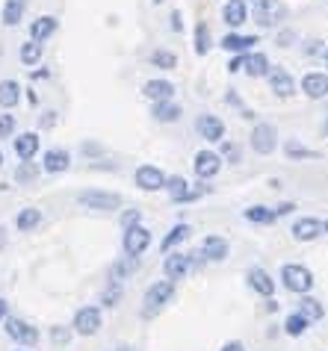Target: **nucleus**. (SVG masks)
Wrapping results in <instances>:
<instances>
[{"instance_id":"19","label":"nucleus","mask_w":328,"mask_h":351,"mask_svg":"<svg viewBox=\"0 0 328 351\" xmlns=\"http://www.w3.org/2000/svg\"><path fill=\"white\" fill-rule=\"evenodd\" d=\"M290 233H293L296 242H314V239L323 237V221L314 219V216H305V219H298V221L293 224Z\"/></svg>"},{"instance_id":"53","label":"nucleus","mask_w":328,"mask_h":351,"mask_svg":"<svg viewBox=\"0 0 328 351\" xmlns=\"http://www.w3.org/2000/svg\"><path fill=\"white\" fill-rule=\"evenodd\" d=\"M3 245H6V228L0 224V248H3Z\"/></svg>"},{"instance_id":"34","label":"nucleus","mask_w":328,"mask_h":351,"mask_svg":"<svg viewBox=\"0 0 328 351\" xmlns=\"http://www.w3.org/2000/svg\"><path fill=\"white\" fill-rule=\"evenodd\" d=\"M166 189H169V198L175 204H183L187 201V192H189V183L180 178V174H172V178H166Z\"/></svg>"},{"instance_id":"49","label":"nucleus","mask_w":328,"mask_h":351,"mask_svg":"<svg viewBox=\"0 0 328 351\" xmlns=\"http://www.w3.org/2000/svg\"><path fill=\"white\" fill-rule=\"evenodd\" d=\"M9 316V301L6 298H0V322H3Z\"/></svg>"},{"instance_id":"30","label":"nucleus","mask_w":328,"mask_h":351,"mask_svg":"<svg viewBox=\"0 0 328 351\" xmlns=\"http://www.w3.org/2000/svg\"><path fill=\"white\" fill-rule=\"evenodd\" d=\"M137 266H139V260H130V257L113 263V269H110V284H121V287H124V280H128L133 271H137Z\"/></svg>"},{"instance_id":"28","label":"nucleus","mask_w":328,"mask_h":351,"mask_svg":"<svg viewBox=\"0 0 328 351\" xmlns=\"http://www.w3.org/2000/svg\"><path fill=\"white\" fill-rule=\"evenodd\" d=\"M38 224H42V210H38V207H24V210H18V216H15V228L21 230V233L36 230Z\"/></svg>"},{"instance_id":"16","label":"nucleus","mask_w":328,"mask_h":351,"mask_svg":"<svg viewBox=\"0 0 328 351\" xmlns=\"http://www.w3.org/2000/svg\"><path fill=\"white\" fill-rule=\"evenodd\" d=\"M266 77H269V86H272V92L278 97H293L296 95V80L287 68H269Z\"/></svg>"},{"instance_id":"15","label":"nucleus","mask_w":328,"mask_h":351,"mask_svg":"<svg viewBox=\"0 0 328 351\" xmlns=\"http://www.w3.org/2000/svg\"><path fill=\"white\" fill-rule=\"evenodd\" d=\"M71 169V154L65 148H51L42 154V171L47 174H62Z\"/></svg>"},{"instance_id":"50","label":"nucleus","mask_w":328,"mask_h":351,"mask_svg":"<svg viewBox=\"0 0 328 351\" xmlns=\"http://www.w3.org/2000/svg\"><path fill=\"white\" fill-rule=\"evenodd\" d=\"M30 77H33V80H45V77H51V71H47V68H42V71H33Z\"/></svg>"},{"instance_id":"33","label":"nucleus","mask_w":328,"mask_h":351,"mask_svg":"<svg viewBox=\"0 0 328 351\" xmlns=\"http://www.w3.org/2000/svg\"><path fill=\"white\" fill-rule=\"evenodd\" d=\"M296 313H298V316H305L307 322H320V319L325 316V307H323L316 298L302 295V301H298V310H296Z\"/></svg>"},{"instance_id":"10","label":"nucleus","mask_w":328,"mask_h":351,"mask_svg":"<svg viewBox=\"0 0 328 351\" xmlns=\"http://www.w3.org/2000/svg\"><path fill=\"white\" fill-rule=\"evenodd\" d=\"M222 154L216 151H198L196 157H192V171H196V178L201 180H210V178H216L219 169H222Z\"/></svg>"},{"instance_id":"22","label":"nucleus","mask_w":328,"mask_h":351,"mask_svg":"<svg viewBox=\"0 0 328 351\" xmlns=\"http://www.w3.org/2000/svg\"><path fill=\"white\" fill-rule=\"evenodd\" d=\"M142 95H145L151 104H157V101H172V95H175V83L163 80V77H154V80H148L145 86H142Z\"/></svg>"},{"instance_id":"29","label":"nucleus","mask_w":328,"mask_h":351,"mask_svg":"<svg viewBox=\"0 0 328 351\" xmlns=\"http://www.w3.org/2000/svg\"><path fill=\"white\" fill-rule=\"evenodd\" d=\"M42 53H45V45L33 42V38H27V42L18 47V60H21V65H27V68H33V65L42 62Z\"/></svg>"},{"instance_id":"21","label":"nucleus","mask_w":328,"mask_h":351,"mask_svg":"<svg viewBox=\"0 0 328 351\" xmlns=\"http://www.w3.org/2000/svg\"><path fill=\"white\" fill-rule=\"evenodd\" d=\"M228 251H231V245H228L225 237H204L198 257H204V260H210V263H222V260L228 257Z\"/></svg>"},{"instance_id":"56","label":"nucleus","mask_w":328,"mask_h":351,"mask_svg":"<svg viewBox=\"0 0 328 351\" xmlns=\"http://www.w3.org/2000/svg\"><path fill=\"white\" fill-rule=\"evenodd\" d=\"M119 351H130V348H128V346H121V348H119Z\"/></svg>"},{"instance_id":"39","label":"nucleus","mask_w":328,"mask_h":351,"mask_svg":"<svg viewBox=\"0 0 328 351\" xmlns=\"http://www.w3.org/2000/svg\"><path fill=\"white\" fill-rule=\"evenodd\" d=\"M38 165L36 162H18V169H15V180L18 183H33L36 178H38Z\"/></svg>"},{"instance_id":"32","label":"nucleus","mask_w":328,"mask_h":351,"mask_svg":"<svg viewBox=\"0 0 328 351\" xmlns=\"http://www.w3.org/2000/svg\"><path fill=\"white\" fill-rule=\"evenodd\" d=\"M243 216L252 221V224H275L278 221L275 210L272 207H263V204H252L248 210H243Z\"/></svg>"},{"instance_id":"45","label":"nucleus","mask_w":328,"mask_h":351,"mask_svg":"<svg viewBox=\"0 0 328 351\" xmlns=\"http://www.w3.org/2000/svg\"><path fill=\"white\" fill-rule=\"evenodd\" d=\"M293 38H296V33H293V30H284V33H278V38H275V42L281 45V47H287V45L293 42Z\"/></svg>"},{"instance_id":"59","label":"nucleus","mask_w":328,"mask_h":351,"mask_svg":"<svg viewBox=\"0 0 328 351\" xmlns=\"http://www.w3.org/2000/svg\"><path fill=\"white\" fill-rule=\"evenodd\" d=\"M154 3H163V0H154Z\"/></svg>"},{"instance_id":"44","label":"nucleus","mask_w":328,"mask_h":351,"mask_svg":"<svg viewBox=\"0 0 328 351\" xmlns=\"http://www.w3.org/2000/svg\"><path fill=\"white\" fill-rule=\"evenodd\" d=\"M293 210H296V204H293V201H284V204H278V207H275V216H278V219H281V216H290Z\"/></svg>"},{"instance_id":"12","label":"nucleus","mask_w":328,"mask_h":351,"mask_svg":"<svg viewBox=\"0 0 328 351\" xmlns=\"http://www.w3.org/2000/svg\"><path fill=\"white\" fill-rule=\"evenodd\" d=\"M12 148H15V157L21 160V162H33L38 148H42V139H38V133L27 130V133L12 136Z\"/></svg>"},{"instance_id":"55","label":"nucleus","mask_w":328,"mask_h":351,"mask_svg":"<svg viewBox=\"0 0 328 351\" xmlns=\"http://www.w3.org/2000/svg\"><path fill=\"white\" fill-rule=\"evenodd\" d=\"M0 169H3V148H0Z\"/></svg>"},{"instance_id":"1","label":"nucleus","mask_w":328,"mask_h":351,"mask_svg":"<svg viewBox=\"0 0 328 351\" xmlns=\"http://www.w3.org/2000/svg\"><path fill=\"white\" fill-rule=\"evenodd\" d=\"M281 284L287 292H293V295H307V292L314 289V275L307 266H302V263H284Z\"/></svg>"},{"instance_id":"48","label":"nucleus","mask_w":328,"mask_h":351,"mask_svg":"<svg viewBox=\"0 0 328 351\" xmlns=\"http://www.w3.org/2000/svg\"><path fill=\"white\" fill-rule=\"evenodd\" d=\"M56 124V112H45V119H42V128H54Z\"/></svg>"},{"instance_id":"47","label":"nucleus","mask_w":328,"mask_h":351,"mask_svg":"<svg viewBox=\"0 0 328 351\" xmlns=\"http://www.w3.org/2000/svg\"><path fill=\"white\" fill-rule=\"evenodd\" d=\"M172 30H175V33H180V30H183V24H180V12H178V9L172 12Z\"/></svg>"},{"instance_id":"36","label":"nucleus","mask_w":328,"mask_h":351,"mask_svg":"<svg viewBox=\"0 0 328 351\" xmlns=\"http://www.w3.org/2000/svg\"><path fill=\"white\" fill-rule=\"evenodd\" d=\"M284 154L290 160H316V157H320L314 148H305V145H298V139H287L284 142Z\"/></svg>"},{"instance_id":"6","label":"nucleus","mask_w":328,"mask_h":351,"mask_svg":"<svg viewBox=\"0 0 328 351\" xmlns=\"http://www.w3.org/2000/svg\"><path fill=\"white\" fill-rule=\"evenodd\" d=\"M104 325V316H101V307L95 304H86L74 313V322H71V330L77 337H95Z\"/></svg>"},{"instance_id":"5","label":"nucleus","mask_w":328,"mask_h":351,"mask_svg":"<svg viewBox=\"0 0 328 351\" xmlns=\"http://www.w3.org/2000/svg\"><path fill=\"white\" fill-rule=\"evenodd\" d=\"M269 56L266 53H237L234 60L228 62V71L237 74V71H246L248 77H266L269 74Z\"/></svg>"},{"instance_id":"3","label":"nucleus","mask_w":328,"mask_h":351,"mask_svg":"<svg viewBox=\"0 0 328 351\" xmlns=\"http://www.w3.org/2000/svg\"><path fill=\"white\" fill-rule=\"evenodd\" d=\"M77 204L86 210H98V213H113L121 210V195L119 192H104V189H86L77 195Z\"/></svg>"},{"instance_id":"60","label":"nucleus","mask_w":328,"mask_h":351,"mask_svg":"<svg viewBox=\"0 0 328 351\" xmlns=\"http://www.w3.org/2000/svg\"><path fill=\"white\" fill-rule=\"evenodd\" d=\"M18 351H21V348H18Z\"/></svg>"},{"instance_id":"40","label":"nucleus","mask_w":328,"mask_h":351,"mask_svg":"<svg viewBox=\"0 0 328 351\" xmlns=\"http://www.w3.org/2000/svg\"><path fill=\"white\" fill-rule=\"evenodd\" d=\"M121 295H124V287H121V284H110L107 289L101 292V304H104V307H115V304L121 301Z\"/></svg>"},{"instance_id":"42","label":"nucleus","mask_w":328,"mask_h":351,"mask_svg":"<svg viewBox=\"0 0 328 351\" xmlns=\"http://www.w3.org/2000/svg\"><path fill=\"white\" fill-rule=\"evenodd\" d=\"M71 334H74V330H71V328H62V325L51 328V339H54L56 346H65V343H69V339H71Z\"/></svg>"},{"instance_id":"52","label":"nucleus","mask_w":328,"mask_h":351,"mask_svg":"<svg viewBox=\"0 0 328 351\" xmlns=\"http://www.w3.org/2000/svg\"><path fill=\"white\" fill-rule=\"evenodd\" d=\"M266 310H269V313H272V310H278V301L269 298V301H266Z\"/></svg>"},{"instance_id":"26","label":"nucleus","mask_w":328,"mask_h":351,"mask_svg":"<svg viewBox=\"0 0 328 351\" xmlns=\"http://www.w3.org/2000/svg\"><path fill=\"white\" fill-rule=\"evenodd\" d=\"M151 115H154V121H160V124H175L180 119V106L175 101H157L151 106Z\"/></svg>"},{"instance_id":"25","label":"nucleus","mask_w":328,"mask_h":351,"mask_svg":"<svg viewBox=\"0 0 328 351\" xmlns=\"http://www.w3.org/2000/svg\"><path fill=\"white\" fill-rule=\"evenodd\" d=\"M21 104V86L18 80H0V110H15Z\"/></svg>"},{"instance_id":"35","label":"nucleus","mask_w":328,"mask_h":351,"mask_svg":"<svg viewBox=\"0 0 328 351\" xmlns=\"http://www.w3.org/2000/svg\"><path fill=\"white\" fill-rule=\"evenodd\" d=\"M192 42H196L192 47H196V53H198V56H207V53H210V45H213V42H210V27H207L204 21H198V24H196Z\"/></svg>"},{"instance_id":"2","label":"nucleus","mask_w":328,"mask_h":351,"mask_svg":"<svg viewBox=\"0 0 328 351\" xmlns=\"http://www.w3.org/2000/svg\"><path fill=\"white\" fill-rule=\"evenodd\" d=\"M175 295V284L172 280H157L145 289V298H142V316H157L163 307Z\"/></svg>"},{"instance_id":"4","label":"nucleus","mask_w":328,"mask_h":351,"mask_svg":"<svg viewBox=\"0 0 328 351\" xmlns=\"http://www.w3.org/2000/svg\"><path fill=\"white\" fill-rule=\"evenodd\" d=\"M148 245H151V230L145 228V224H133V228H124L121 248H124V254H128L130 260H139V257L148 251Z\"/></svg>"},{"instance_id":"43","label":"nucleus","mask_w":328,"mask_h":351,"mask_svg":"<svg viewBox=\"0 0 328 351\" xmlns=\"http://www.w3.org/2000/svg\"><path fill=\"white\" fill-rule=\"evenodd\" d=\"M133 224H142V213L139 210H124L121 213V228H133Z\"/></svg>"},{"instance_id":"14","label":"nucleus","mask_w":328,"mask_h":351,"mask_svg":"<svg viewBox=\"0 0 328 351\" xmlns=\"http://www.w3.org/2000/svg\"><path fill=\"white\" fill-rule=\"evenodd\" d=\"M192 269V260H189V254H180V251H169L166 254V260H163V275H166V280H180L187 271Z\"/></svg>"},{"instance_id":"7","label":"nucleus","mask_w":328,"mask_h":351,"mask_svg":"<svg viewBox=\"0 0 328 351\" xmlns=\"http://www.w3.org/2000/svg\"><path fill=\"white\" fill-rule=\"evenodd\" d=\"M255 21L260 27H281L287 21V6L281 0H255Z\"/></svg>"},{"instance_id":"51","label":"nucleus","mask_w":328,"mask_h":351,"mask_svg":"<svg viewBox=\"0 0 328 351\" xmlns=\"http://www.w3.org/2000/svg\"><path fill=\"white\" fill-rule=\"evenodd\" d=\"M27 101H30V104H33V106H36V104H38V97H36V92H33V89H27Z\"/></svg>"},{"instance_id":"13","label":"nucleus","mask_w":328,"mask_h":351,"mask_svg":"<svg viewBox=\"0 0 328 351\" xmlns=\"http://www.w3.org/2000/svg\"><path fill=\"white\" fill-rule=\"evenodd\" d=\"M196 130H198V136L204 142H222V139H225V121H222L219 115H210V112L198 115V119H196Z\"/></svg>"},{"instance_id":"18","label":"nucleus","mask_w":328,"mask_h":351,"mask_svg":"<svg viewBox=\"0 0 328 351\" xmlns=\"http://www.w3.org/2000/svg\"><path fill=\"white\" fill-rule=\"evenodd\" d=\"M246 280H248V287H252L257 295H263V298H272L275 295V280H272V275H269L266 269H260V266L248 269Z\"/></svg>"},{"instance_id":"27","label":"nucleus","mask_w":328,"mask_h":351,"mask_svg":"<svg viewBox=\"0 0 328 351\" xmlns=\"http://www.w3.org/2000/svg\"><path fill=\"white\" fill-rule=\"evenodd\" d=\"M189 233H192L189 224H183V221H180V224H175V228H172V230L166 233V237H163V242H160V251H163V254H169V251H175L183 239H189Z\"/></svg>"},{"instance_id":"20","label":"nucleus","mask_w":328,"mask_h":351,"mask_svg":"<svg viewBox=\"0 0 328 351\" xmlns=\"http://www.w3.org/2000/svg\"><path fill=\"white\" fill-rule=\"evenodd\" d=\"M56 30H60V18L56 15H38L36 21L30 24V38L38 42V45H45Z\"/></svg>"},{"instance_id":"24","label":"nucleus","mask_w":328,"mask_h":351,"mask_svg":"<svg viewBox=\"0 0 328 351\" xmlns=\"http://www.w3.org/2000/svg\"><path fill=\"white\" fill-rule=\"evenodd\" d=\"M222 18H225V24L231 30H237V27H243L246 18H248V3L246 0H228L225 9H222Z\"/></svg>"},{"instance_id":"9","label":"nucleus","mask_w":328,"mask_h":351,"mask_svg":"<svg viewBox=\"0 0 328 351\" xmlns=\"http://www.w3.org/2000/svg\"><path fill=\"white\" fill-rule=\"evenodd\" d=\"M248 142H252L255 154H260V157H269V154H275V148H278V130L272 128V124H255Z\"/></svg>"},{"instance_id":"41","label":"nucleus","mask_w":328,"mask_h":351,"mask_svg":"<svg viewBox=\"0 0 328 351\" xmlns=\"http://www.w3.org/2000/svg\"><path fill=\"white\" fill-rule=\"evenodd\" d=\"M15 136V115L0 112V139H12Z\"/></svg>"},{"instance_id":"11","label":"nucleus","mask_w":328,"mask_h":351,"mask_svg":"<svg viewBox=\"0 0 328 351\" xmlns=\"http://www.w3.org/2000/svg\"><path fill=\"white\" fill-rule=\"evenodd\" d=\"M133 183L142 192H160V189H166V174L157 165H139L137 174H133Z\"/></svg>"},{"instance_id":"57","label":"nucleus","mask_w":328,"mask_h":351,"mask_svg":"<svg viewBox=\"0 0 328 351\" xmlns=\"http://www.w3.org/2000/svg\"><path fill=\"white\" fill-rule=\"evenodd\" d=\"M325 68H328V51H325Z\"/></svg>"},{"instance_id":"58","label":"nucleus","mask_w":328,"mask_h":351,"mask_svg":"<svg viewBox=\"0 0 328 351\" xmlns=\"http://www.w3.org/2000/svg\"><path fill=\"white\" fill-rule=\"evenodd\" d=\"M325 136H328V121H325Z\"/></svg>"},{"instance_id":"37","label":"nucleus","mask_w":328,"mask_h":351,"mask_svg":"<svg viewBox=\"0 0 328 351\" xmlns=\"http://www.w3.org/2000/svg\"><path fill=\"white\" fill-rule=\"evenodd\" d=\"M148 62L154 65V68H160V71H172V68L178 65V56L172 53V51H151V56H148Z\"/></svg>"},{"instance_id":"31","label":"nucleus","mask_w":328,"mask_h":351,"mask_svg":"<svg viewBox=\"0 0 328 351\" xmlns=\"http://www.w3.org/2000/svg\"><path fill=\"white\" fill-rule=\"evenodd\" d=\"M24 9H27V0H6L0 18H3L6 27H18L21 24V18H24Z\"/></svg>"},{"instance_id":"38","label":"nucleus","mask_w":328,"mask_h":351,"mask_svg":"<svg viewBox=\"0 0 328 351\" xmlns=\"http://www.w3.org/2000/svg\"><path fill=\"white\" fill-rule=\"evenodd\" d=\"M307 325H311V322H307L305 316L290 313V316L284 319V334H287V337H302L305 330H307Z\"/></svg>"},{"instance_id":"54","label":"nucleus","mask_w":328,"mask_h":351,"mask_svg":"<svg viewBox=\"0 0 328 351\" xmlns=\"http://www.w3.org/2000/svg\"><path fill=\"white\" fill-rule=\"evenodd\" d=\"M323 233H328V219H325V221H323Z\"/></svg>"},{"instance_id":"46","label":"nucleus","mask_w":328,"mask_h":351,"mask_svg":"<svg viewBox=\"0 0 328 351\" xmlns=\"http://www.w3.org/2000/svg\"><path fill=\"white\" fill-rule=\"evenodd\" d=\"M219 351H246V346L239 343V339H231V343H225V346H222Z\"/></svg>"},{"instance_id":"8","label":"nucleus","mask_w":328,"mask_h":351,"mask_svg":"<svg viewBox=\"0 0 328 351\" xmlns=\"http://www.w3.org/2000/svg\"><path fill=\"white\" fill-rule=\"evenodd\" d=\"M0 325H3L6 337L12 339V343H18V346H36L38 343V330L30 325V322H24L18 316H6Z\"/></svg>"},{"instance_id":"23","label":"nucleus","mask_w":328,"mask_h":351,"mask_svg":"<svg viewBox=\"0 0 328 351\" xmlns=\"http://www.w3.org/2000/svg\"><path fill=\"white\" fill-rule=\"evenodd\" d=\"M260 42L257 36H243V33H228V36H222V42H219V47H225V51H231V53H248L252 47Z\"/></svg>"},{"instance_id":"17","label":"nucleus","mask_w":328,"mask_h":351,"mask_svg":"<svg viewBox=\"0 0 328 351\" xmlns=\"http://www.w3.org/2000/svg\"><path fill=\"white\" fill-rule=\"evenodd\" d=\"M302 92L311 97V101H325L328 97V74L323 71H311L302 77Z\"/></svg>"}]
</instances>
